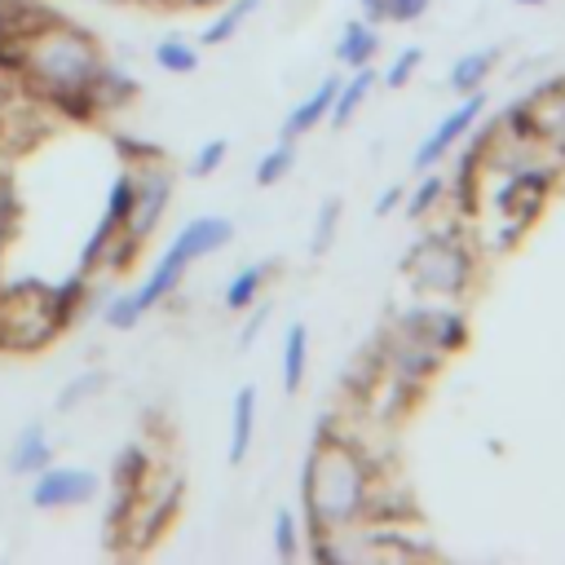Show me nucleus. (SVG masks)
I'll return each instance as SVG.
<instances>
[{"label": "nucleus", "mask_w": 565, "mask_h": 565, "mask_svg": "<svg viewBox=\"0 0 565 565\" xmlns=\"http://www.w3.org/2000/svg\"><path fill=\"white\" fill-rule=\"evenodd\" d=\"M291 163H296V141H291V137H278V141L260 154V163H256V185L282 181V177L291 172Z\"/></svg>", "instance_id": "23"}, {"label": "nucleus", "mask_w": 565, "mask_h": 565, "mask_svg": "<svg viewBox=\"0 0 565 565\" xmlns=\"http://www.w3.org/2000/svg\"><path fill=\"white\" fill-rule=\"evenodd\" d=\"M230 238H234V225H230L225 216H194V221H185V225L177 230V238L163 247V256H159V265L150 269V278H146L141 287H132L137 309L150 313L159 300H168V296L181 287L185 269H190L199 256L221 252Z\"/></svg>", "instance_id": "3"}, {"label": "nucleus", "mask_w": 565, "mask_h": 565, "mask_svg": "<svg viewBox=\"0 0 565 565\" xmlns=\"http://www.w3.org/2000/svg\"><path fill=\"white\" fill-rule=\"evenodd\" d=\"M486 115V88H477V93H463L459 97V106H450L446 115H441V124L415 146V154H411V163H415V172H424V168H437L455 146H459V137H468L472 128H477V119Z\"/></svg>", "instance_id": "7"}, {"label": "nucleus", "mask_w": 565, "mask_h": 565, "mask_svg": "<svg viewBox=\"0 0 565 565\" xmlns=\"http://www.w3.org/2000/svg\"><path fill=\"white\" fill-rule=\"evenodd\" d=\"M428 13V0H388V22H415Z\"/></svg>", "instance_id": "31"}, {"label": "nucleus", "mask_w": 565, "mask_h": 565, "mask_svg": "<svg viewBox=\"0 0 565 565\" xmlns=\"http://www.w3.org/2000/svg\"><path fill=\"white\" fill-rule=\"evenodd\" d=\"M57 335L62 322L53 313V287L35 278L0 287V353H40Z\"/></svg>", "instance_id": "4"}, {"label": "nucleus", "mask_w": 565, "mask_h": 565, "mask_svg": "<svg viewBox=\"0 0 565 565\" xmlns=\"http://www.w3.org/2000/svg\"><path fill=\"white\" fill-rule=\"evenodd\" d=\"M335 88H340V75H327L309 97H300L296 106H291V115L282 119V132L278 137H305V132H313L318 124H327V115H331V102H335Z\"/></svg>", "instance_id": "10"}, {"label": "nucleus", "mask_w": 565, "mask_h": 565, "mask_svg": "<svg viewBox=\"0 0 565 565\" xmlns=\"http://www.w3.org/2000/svg\"><path fill=\"white\" fill-rule=\"evenodd\" d=\"M260 318H265V309H260V313H256V318H252V322L243 327V344H252V335H256V327H260Z\"/></svg>", "instance_id": "34"}, {"label": "nucleus", "mask_w": 565, "mask_h": 565, "mask_svg": "<svg viewBox=\"0 0 565 565\" xmlns=\"http://www.w3.org/2000/svg\"><path fill=\"white\" fill-rule=\"evenodd\" d=\"M102 384H106V371H79V375H75V380H71V384H66V388L53 397V406L66 415V411H75L79 402H88V397H93Z\"/></svg>", "instance_id": "24"}, {"label": "nucleus", "mask_w": 565, "mask_h": 565, "mask_svg": "<svg viewBox=\"0 0 565 565\" xmlns=\"http://www.w3.org/2000/svg\"><path fill=\"white\" fill-rule=\"evenodd\" d=\"M18 221H22V203H18V190H13L9 172L0 168V256H4V243L18 234Z\"/></svg>", "instance_id": "26"}, {"label": "nucleus", "mask_w": 565, "mask_h": 565, "mask_svg": "<svg viewBox=\"0 0 565 565\" xmlns=\"http://www.w3.org/2000/svg\"><path fill=\"white\" fill-rule=\"evenodd\" d=\"M115 150L124 154V163H128V168L163 159V146H150V141H141V137H115Z\"/></svg>", "instance_id": "30"}, {"label": "nucleus", "mask_w": 565, "mask_h": 565, "mask_svg": "<svg viewBox=\"0 0 565 565\" xmlns=\"http://www.w3.org/2000/svg\"><path fill=\"white\" fill-rule=\"evenodd\" d=\"M494 62H499V49H472V53H463L455 66H450V75H446V84L463 97V93H477V88H486V75L494 71Z\"/></svg>", "instance_id": "17"}, {"label": "nucleus", "mask_w": 565, "mask_h": 565, "mask_svg": "<svg viewBox=\"0 0 565 565\" xmlns=\"http://www.w3.org/2000/svg\"><path fill=\"white\" fill-rule=\"evenodd\" d=\"M256 437V388L243 384L234 393V411H230V463H243Z\"/></svg>", "instance_id": "15"}, {"label": "nucleus", "mask_w": 565, "mask_h": 565, "mask_svg": "<svg viewBox=\"0 0 565 565\" xmlns=\"http://www.w3.org/2000/svg\"><path fill=\"white\" fill-rule=\"evenodd\" d=\"M402 199H406V190H402V185H388V190H384V194L375 199V216H384V212H393V207H397Z\"/></svg>", "instance_id": "32"}, {"label": "nucleus", "mask_w": 565, "mask_h": 565, "mask_svg": "<svg viewBox=\"0 0 565 565\" xmlns=\"http://www.w3.org/2000/svg\"><path fill=\"white\" fill-rule=\"evenodd\" d=\"M397 327L411 331V335H419V340H428L441 353H459L468 344V318L459 309H446V305H433V309L428 305H415V309H406L397 318Z\"/></svg>", "instance_id": "9"}, {"label": "nucleus", "mask_w": 565, "mask_h": 565, "mask_svg": "<svg viewBox=\"0 0 565 565\" xmlns=\"http://www.w3.org/2000/svg\"><path fill=\"white\" fill-rule=\"evenodd\" d=\"M172 4H185V9H207V4H225V0H172Z\"/></svg>", "instance_id": "35"}, {"label": "nucleus", "mask_w": 565, "mask_h": 565, "mask_svg": "<svg viewBox=\"0 0 565 565\" xmlns=\"http://www.w3.org/2000/svg\"><path fill=\"white\" fill-rule=\"evenodd\" d=\"M375 53H380V26L375 22H366V18H353V22H344L340 26V40H335V62L340 66H366V62H375Z\"/></svg>", "instance_id": "12"}, {"label": "nucleus", "mask_w": 565, "mask_h": 565, "mask_svg": "<svg viewBox=\"0 0 565 565\" xmlns=\"http://www.w3.org/2000/svg\"><path fill=\"white\" fill-rule=\"evenodd\" d=\"M556 163H516V168H508V172H499L503 181L494 185V194H490V207H494V216H508V221H521V225H534L539 221V212H543V203H547V194L556 190Z\"/></svg>", "instance_id": "5"}, {"label": "nucleus", "mask_w": 565, "mask_h": 565, "mask_svg": "<svg viewBox=\"0 0 565 565\" xmlns=\"http://www.w3.org/2000/svg\"><path fill=\"white\" fill-rule=\"evenodd\" d=\"M305 366H309V331H305V322H291L282 331V388L287 393H300Z\"/></svg>", "instance_id": "20"}, {"label": "nucleus", "mask_w": 565, "mask_h": 565, "mask_svg": "<svg viewBox=\"0 0 565 565\" xmlns=\"http://www.w3.org/2000/svg\"><path fill=\"white\" fill-rule=\"evenodd\" d=\"M225 150H230V141H225V137L203 141V146L194 150V159H190V177H212V172L225 163Z\"/></svg>", "instance_id": "29"}, {"label": "nucleus", "mask_w": 565, "mask_h": 565, "mask_svg": "<svg viewBox=\"0 0 565 565\" xmlns=\"http://www.w3.org/2000/svg\"><path fill=\"white\" fill-rule=\"evenodd\" d=\"M269 274H274V265L269 260H256V265H243L234 278H230V287H225V309H252L256 300H260V291H265V282H269Z\"/></svg>", "instance_id": "19"}, {"label": "nucleus", "mask_w": 565, "mask_h": 565, "mask_svg": "<svg viewBox=\"0 0 565 565\" xmlns=\"http://www.w3.org/2000/svg\"><path fill=\"white\" fill-rule=\"evenodd\" d=\"M300 525H296V512L291 508H278V516H274V556L278 561H296L300 556Z\"/></svg>", "instance_id": "25"}, {"label": "nucleus", "mask_w": 565, "mask_h": 565, "mask_svg": "<svg viewBox=\"0 0 565 565\" xmlns=\"http://www.w3.org/2000/svg\"><path fill=\"white\" fill-rule=\"evenodd\" d=\"M358 4H362V18L366 22H375V26L388 22V0H358Z\"/></svg>", "instance_id": "33"}, {"label": "nucleus", "mask_w": 565, "mask_h": 565, "mask_svg": "<svg viewBox=\"0 0 565 565\" xmlns=\"http://www.w3.org/2000/svg\"><path fill=\"white\" fill-rule=\"evenodd\" d=\"M402 274H406L424 296L459 300V296H468L472 282H477V252H472V243H468L455 225H441V230H428V234L402 256Z\"/></svg>", "instance_id": "2"}, {"label": "nucleus", "mask_w": 565, "mask_h": 565, "mask_svg": "<svg viewBox=\"0 0 565 565\" xmlns=\"http://www.w3.org/2000/svg\"><path fill=\"white\" fill-rule=\"evenodd\" d=\"M419 62H424V49H415V44H411V49H402V53L393 57V66H388V71H380V84H384V88H402V84H411V75H415V66H419Z\"/></svg>", "instance_id": "28"}, {"label": "nucleus", "mask_w": 565, "mask_h": 565, "mask_svg": "<svg viewBox=\"0 0 565 565\" xmlns=\"http://www.w3.org/2000/svg\"><path fill=\"white\" fill-rule=\"evenodd\" d=\"M150 472H154L150 450H146L141 441H128V446L115 455L110 490H115V494H141V490H146V481H150Z\"/></svg>", "instance_id": "13"}, {"label": "nucleus", "mask_w": 565, "mask_h": 565, "mask_svg": "<svg viewBox=\"0 0 565 565\" xmlns=\"http://www.w3.org/2000/svg\"><path fill=\"white\" fill-rule=\"evenodd\" d=\"M154 62L163 71H172V75H190V71H199V49L190 40H181V35H163L154 44Z\"/></svg>", "instance_id": "22"}, {"label": "nucleus", "mask_w": 565, "mask_h": 565, "mask_svg": "<svg viewBox=\"0 0 565 565\" xmlns=\"http://www.w3.org/2000/svg\"><path fill=\"white\" fill-rule=\"evenodd\" d=\"M49 463H53V441H49L44 424H26V428L18 433V441H13V450H9V472L35 477V472L49 468Z\"/></svg>", "instance_id": "14"}, {"label": "nucleus", "mask_w": 565, "mask_h": 565, "mask_svg": "<svg viewBox=\"0 0 565 565\" xmlns=\"http://www.w3.org/2000/svg\"><path fill=\"white\" fill-rule=\"evenodd\" d=\"M516 4H543V0H516Z\"/></svg>", "instance_id": "37"}, {"label": "nucleus", "mask_w": 565, "mask_h": 565, "mask_svg": "<svg viewBox=\"0 0 565 565\" xmlns=\"http://www.w3.org/2000/svg\"><path fill=\"white\" fill-rule=\"evenodd\" d=\"M93 102H97V115H110V110H119V106H128L132 102V93H137V79L132 75H124L119 66H110V62H102V71L93 75Z\"/></svg>", "instance_id": "16"}, {"label": "nucleus", "mask_w": 565, "mask_h": 565, "mask_svg": "<svg viewBox=\"0 0 565 565\" xmlns=\"http://www.w3.org/2000/svg\"><path fill=\"white\" fill-rule=\"evenodd\" d=\"M380 84V71H375V62H366V66H353V75H340V88H335V102H331V115H327V124H335V128H344L353 115H358V106L371 97V88Z\"/></svg>", "instance_id": "11"}, {"label": "nucleus", "mask_w": 565, "mask_h": 565, "mask_svg": "<svg viewBox=\"0 0 565 565\" xmlns=\"http://www.w3.org/2000/svg\"><path fill=\"white\" fill-rule=\"evenodd\" d=\"M335 225H340V199H322L318 221H313V238H309V252H313V256H322V252L331 247Z\"/></svg>", "instance_id": "27"}, {"label": "nucleus", "mask_w": 565, "mask_h": 565, "mask_svg": "<svg viewBox=\"0 0 565 565\" xmlns=\"http://www.w3.org/2000/svg\"><path fill=\"white\" fill-rule=\"evenodd\" d=\"M168 199H172V172H168V163L163 159L137 163L132 168V212H128V225L124 230L137 243H146L159 230V221L168 212Z\"/></svg>", "instance_id": "6"}, {"label": "nucleus", "mask_w": 565, "mask_h": 565, "mask_svg": "<svg viewBox=\"0 0 565 565\" xmlns=\"http://www.w3.org/2000/svg\"><path fill=\"white\" fill-rule=\"evenodd\" d=\"M260 9V0H225V9L207 22V31L199 35V44H207V49H216V44H225V40H234L238 31H243V22L252 18Z\"/></svg>", "instance_id": "21"}, {"label": "nucleus", "mask_w": 565, "mask_h": 565, "mask_svg": "<svg viewBox=\"0 0 565 565\" xmlns=\"http://www.w3.org/2000/svg\"><path fill=\"white\" fill-rule=\"evenodd\" d=\"M97 490H102V481H97L93 468L49 463V468H40L35 481H31V503L44 508V512H53V508H84V503L97 499Z\"/></svg>", "instance_id": "8"}, {"label": "nucleus", "mask_w": 565, "mask_h": 565, "mask_svg": "<svg viewBox=\"0 0 565 565\" xmlns=\"http://www.w3.org/2000/svg\"><path fill=\"white\" fill-rule=\"evenodd\" d=\"M441 203H446V172L424 168L419 181H415L411 194H406V216H411V221H424V216H433V212H446Z\"/></svg>", "instance_id": "18"}, {"label": "nucleus", "mask_w": 565, "mask_h": 565, "mask_svg": "<svg viewBox=\"0 0 565 565\" xmlns=\"http://www.w3.org/2000/svg\"><path fill=\"white\" fill-rule=\"evenodd\" d=\"M380 463L344 433L318 428L309 459L300 468V503H305V543L322 534H340L362 525L366 490Z\"/></svg>", "instance_id": "1"}, {"label": "nucleus", "mask_w": 565, "mask_h": 565, "mask_svg": "<svg viewBox=\"0 0 565 565\" xmlns=\"http://www.w3.org/2000/svg\"><path fill=\"white\" fill-rule=\"evenodd\" d=\"M102 4H128V0H102Z\"/></svg>", "instance_id": "36"}]
</instances>
